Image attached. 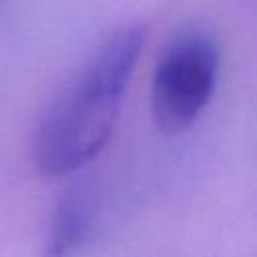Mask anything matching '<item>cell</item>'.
<instances>
[{"label":"cell","mask_w":257,"mask_h":257,"mask_svg":"<svg viewBox=\"0 0 257 257\" xmlns=\"http://www.w3.org/2000/svg\"><path fill=\"white\" fill-rule=\"evenodd\" d=\"M90 201L80 191H70L56 207L52 229L46 241L48 255L72 253L90 231Z\"/></svg>","instance_id":"obj_3"},{"label":"cell","mask_w":257,"mask_h":257,"mask_svg":"<svg viewBox=\"0 0 257 257\" xmlns=\"http://www.w3.org/2000/svg\"><path fill=\"white\" fill-rule=\"evenodd\" d=\"M219 68L215 38L199 28L179 32L161 52L151 88V110L159 131H187L211 100Z\"/></svg>","instance_id":"obj_2"},{"label":"cell","mask_w":257,"mask_h":257,"mask_svg":"<svg viewBox=\"0 0 257 257\" xmlns=\"http://www.w3.org/2000/svg\"><path fill=\"white\" fill-rule=\"evenodd\" d=\"M143 42L141 26L114 32L48 102L30 139V159L38 173L48 177L74 173L104 149Z\"/></svg>","instance_id":"obj_1"}]
</instances>
